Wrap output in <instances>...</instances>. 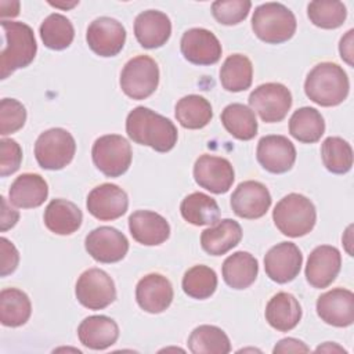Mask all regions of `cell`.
<instances>
[{
    "instance_id": "681fc988",
    "label": "cell",
    "mask_w": 354,
    "mask_h": 354,
    "mask_svg": "<svg viewBox=\"0 0 354 354\" xmlns=\"http://www.w3.org/2000/svg\"><path fill=\"white\" fill-rule=\"evenodd\" d=\"M315 351H343V353H346V350L343 348V347H340V346H337V344H332V343H325L324 346H318L317 348H315Z\"/></svg>"
},
{
    "instance_id": "c3c4849f",
    "label": "cell",
    "mask_w": 354,
    "mask_h": 354,
    "mask_svg": "<svg viewBox=\"0 0 354 354\" xmlns=\"http://www.w3.org/2000/svg\"><path fill=\"white\" fill-rule=\"evenodd\" d=\"M1 17H17L19 14V3L18 1H0Z\"/></svg>"
},
{
    "instance_id": "ffe728a7",
    "label": "cell",
    "mask_w": 354,
    "mask_h": 354,
    "mask_svg": "<svg viewBox=\"0 0 354 354\" xmlns=\"http://www.w3.org/2000/svg\"><path fill=\"white\" fill-rule=\"evenodd\" d=\"M342 266L340 252L330 245L317 246L308 256L306 279L317 289L328 288L337 277Z\"/></svg>"
},
{
    "instance_id": "74e56055",
    "label": "cell",
    "mask_w": 354,
    "mask_h": 354,
    "mask_svg": "<svg viewBox=\"0 0 354 354\" xmlns=\"http://www.w3.org/2000/svg\"><path fill=\"white\" fill-rule=\"evenodd\" d=\"M324 166L333 174H344L353 166L351 145L340 137H328L321 145Z\"/></svg>"
},
{
    "instance_id": "f1b7e54d",
    "label": "cell",
    "mask_w": 354,
    "mask_h": 354,
    "mask_svg": "<svg viewBox=\"0 0 354 354\" xmlns=\"http://www.w3.org/2000/svg\"><path fill=\"white\" fill-rule=\"evenodd\" d=\"M223 279L232 289H246L257 278L259 263L249 252H235L223 263Z\"/></svg>"
},
{
    "instance_id": "8fae6325",
    "label": "cell",
    "mask_w": 354,
    "mask_h": 354,
    "mask_svg": "<svg viewBox=\"0 0 354 354\" xmlns=\"http://www.w3.org/2000/svg\"><path fill=\"white\" fill-rule=\"evenodd\" d=\"M84 246L95 261L111 264L120 261L127 254L129 241L119 230L102 225L88 232Z\"/></svg>"
},
{
    "instance_id": "2e32d148",
    "label": "cell",
    "mask_w": 354,
    "mask_h": 354,
    "mask_svg": "<svg viewBox=\"0 0 354 354\" xmlns=\"http://www.w3.org/2000/svg\"><path fill=\"white\" fill-rule=\"evenodd\" d=\"M271 206V195L267 187L259 181L241 183L231 195V207L241 218L254 220L263 217Z\"/></svg>"
},
{
    "instance_id": "5bb4252c",
    "label": "cell",
    "mask_w": 354,
    "mask_h": 354,
    "mask_svg": "<svg viewBox=\"0 0 354 354\" xmlns=\"http://www.w3.org/2000/svg\"><path fill=\"white\" fill-rule=\"evenodd\" d=\"M301 263L303 254L293 242L277 243L264 256L266 274L277 283L293 281L300 272Z\"/></svg>"
},
{
    "instance_id": "4316f807",
    "label": "cell",
    "mask_w": 354,
    "mask_h": 354,
    "mask_svg": "<svg viewBox=\"0 0 354 354\" xmlns=\"http://www.w3.org/2000/svg\"><path fill=\"white\" fill-rule=\"evenodd\" d=\"M266 319L279 332L292 330L301 319V307L299 300L288 292L274 295L266 306Z\"/></svg>"
},
{
    "instance_id": "603a6c76",
    "label": "cell",
    "mask_w": 354,
    "mask_h": 354,
    "mask_svg": "<svg viewBox=\"0 0 354 354\" xmlns=\"http://www.w3.org/2000/svg\"><path fill=\"white\" fill-rule=\"evenodd\" d=\"M134 35L144 48H158L166 44L171 35L169 17L158 10H147L134 21Z\"/></svg>"
},
{
    "instance_id": "ab89813d",
    "label": "cell",
    "mask_w": 354,
    "mask_h": 354,
    "mask_svg": "<svg viewBox=\"0 0 354 354\" xmlns=\"http://www.w3.org/2000/svg\"><path fill=\"white\" fill-rule=\"evenodd\" d=\"M307 15L318 28L336 29L344 24L347 10L342 1L315 0L307 6Z\"/></svg>"
},
{
    "instance_id": "8d00e7d4",
    "label": "cell",
    "mask_w": 354,
    "mask_h": 354,
    "mask_svg": "<svg viewBox=\"0 0 354 354\" xmlns=\"http://www.w3.org/2000/svg\"><path fill=\"white\" fill-rule=\"evenodd\" d=\"M40 37L51 50L68 48L75 37L72 22L62 14H50L40 25Z\"/></svg>"
},
{
    "instance_id": "f546056e",
    "label": "cell",
    "mask_w": 354,
    "mask_h": 354,
    "mask_svg": "<svg viewBox=\"0 0 354 354\" xmlns=\"http://www.w3.org/2000/svg\"><path fill=\"white\" fill-rule=\"evenodd\" d=\"M181 216L192 225H213L220 220V207L217 202L203 194L192 192L187 195L180 205Z\"/></svg>"
},
{
    "instance_id": "484cf974",
    "label": "cell",
    "mask_w": 354,
    "mask_h": 354,
    "mask_svg": "<svg viewBox=\"0 0 354 354\" xmlns=\"http://www.w3.org/2000/svg\"><path fill=\"white\" fill-rule=\"evenodd\" d=\"M48 195L46 180L36 173H24L18 176L10 187V202L22 209L39 207L44 203Z\"/></svg>"
},
{
    "instance_id": "e575fe53",
    "label": "cell",
    "mask_w": 354,
    "mask_h": 354,
    "mask_svg": "<svg viewBox=\"0 0 354 354\" xmlns=\"http://www.w3.org/2000/svg\"><path fill=\"white\" fill-rule=\"evenodd\" d=\"M188 348L194 354H227L231 351V343L218 326L199 325L188 337Z\"/></svg>"
},
{
    "instance_id": "ac0fdd59",
    "label": "cell",
    "mask_w": 354,
    "mask_h": 354,
    "mask_svg": "<svg viewBox=\"0 0 354 354\" xmlns=\"http://www.w3.org/2000/svg\"><path fill=\"white\" fill-rule=\"evenodd\" d=\"M181 54L195 65H213L221 57V44L218 39L207 29L192 28L184 32L180 41Z\"/></svg>"
},
{
    "instance_id": "60d3db41",
    "label": "cell",
    "mask_w": 354,
    "mask_h": 354,
    "mask_svg": "<svg viewBox=\"0 0 354 354\" xmlns=\"http://www.w3.org/2000/svg\"><path fill=\"white\" fill-rule=\"evenodd\" d=\"M250 7L249 0H217L212 4V14L218 24L236 25L248 17Z\"/></svg>"
},
{
    "instance_id": "7bdbcfd3",
    "label": "cell",
    "mask_w": 354,
    "mask_h": 354,
    "mask_svg": "<svg viewBox=\"0 0 354 354\" xmlns=\"http://www.w3.org/2000/svg\"><path fill=\"white\" fill-rule=\"evenodd\" d=\"M0 176L7 177L15 173L22 162V149L12 138H3L0 141Z\"/></svg>"
},
{
    "instance_id": "4fadbf2b",
    "label": "cell",
    "mask_w": 354,
    "mask_h": 354,
    "mask_svg": "<svg viewBox=\"0 0 354 354\" xmlns=\"http://www.w3.org/2000/svg\"><path fill=\"white\" fill-rule=\"evenodd\" d=\"M86 40L97 55L115 57L124 46L126 29L111 17H100L88 25Z\"/></svg>"
},
{
    "instance_id": "ba28073f",
    "label": "cell",
    "mask_w": 354,
    "mask_h": 354,
    "mask_svg": "<svg viewBox=\"0 0 354 354\" xmlns=\"http://www.w3.org/2000/svg\"><path fill=\"white\" fill-rule=\"evenodd\" d=\"M159 84V68L148 55H137L126 62L120 73V88L133 100H145Z\"/></svg>"
},
{
    "instance_id": "30bf717a",
    "label": "cell",
    "mask_w": 354,
    "mask_h": 354,
    "mask_svg": "<svg viewBox=\"0 0 354 354\" xmlns=\"http://www.w3.org/2000/svg\"><path fill=\"white\" fill-rule=\"evenodd\" d=\"M249 105L263 122L277 123L285 119L292 106V94L281 83H264L249 95Z\"/></svg>"
},
{
    "instance_id": "7dc6e473",
    "label": "cell",
    "mask_w": 354,
    "mask_h": 354,
    "mask_svg": "<svg viewBox=\"0 0 354 354\" xmlns=\"http://www.w3.org/2000/svg\"><path fill=\"white\" fill-rule=\"evenodd\" d=\"M353 35L354 30L350 29L342 39H340V44H339V51H340V57L343 61H346L350 66H353Z\"/></svg>"
},
{
    "instance_id": "1f68e13d",
    "label": "cell",
    "mask_w": 354,
    "mask_h": 354,
    "mask_svg": "<svg viewBox=\"0 0 354 354\" xmlns=\"http://www.w3.org/2000/svg\"><path fill=\"white\" fill-rule=\"evenodd\" d=\"M32 304L28 295L17 288H6L0 292V321L4 326L17 328L29 319Z\"/></svg>"
},
{
    "instance_id": "44dd1931",
    "label": "cell",
    "mask_w": 354,
    "mask_h": 354,
    "mask_svg": "<svg viewBox=\"0 0 354 354\" xmlns=\"http://www.w3.org/2000/svg\"><path fill=\"white\" fill-rule=\"evenodd\" d=\"M136 299L144 311L159 314L171 304L173 286L166 277L156 272L148 274L138 281L136 286Z\"/></svg>"
},
{
    "instance_id": "d590c367",
    "label": "cell",
    "mask_w": 354,
    "mask_h": 354,
    "mask_svg": "<svg viewBox=\"0 0 354 354\" xmlns=\"http://www.w3.org/2000/svg\"><path fill=\"white\" fill-rule=\"evenodd\" d=\"M212 105L202 95L189 94L176 104V119L185 129H202L212 120Z\"/></svg>"
},
{
    "instance_id": "7402d4cb",
    "label": "cell",
    "mask_w": 354,
    "mask_h": 354,
    "mask_svg": "<svg viewBox=\"0 0 354 354\" xmlns=\"http://www.w3.org/2000/svg\"><path fill=\"white\" fill-rule=\"evenodd\" d=\"M129 230L133 239L145 246L160 245L170 235V225L166 218L151 210H136L131 213Z\"/></svg>"
},
{
    "instance_id": "277c9868",
    "label": "cell",
    "mask_w": 354,
    "mask_h": 354,
    "mask_svg": "<svg viewBox=\"0 0 354 354\" xmlns=\"http://www.w3.org/2000/svg\"><path fill=\"white\" fill-rule=\"evenodd\" d=\"M277 228L286 236L299 238L307 235L315 225L317 212L314 203L301 194L283 196L272 210Z\"/></svg>"
},
{
    "instance_id": "836d02e7",
    "label": "cell",
    "mask_w": 354,
    "mask_h": 354,
    "mask_svg": "<svg viewBox=\"0 0 354 354\" xmlns=\"http://www.w3.org/2000/svg\"><path fill=\"white\" fill-rule=\"evenodd\" d=\"M252 79L253 66L250 59L243 54H232L227 57L220 68V82L227 91H245L250 87Z\"/></svg>"
},
{
    "instance_id": "8992f818",
    "label": "cell",
    "mask_w": 354,
    "mask_h": 354,
    "mask_svg": "<svg viewBox=\"0 0 354 354\" xmlns=\"http://www.w3.org/2000/svg\"><path fill=\"white\" fill-rule=\"evenodd\" d=\"M76 152L72 134L61 127L43 131L35 142V158L41 169L61 170L68 166Z\"/></svg>"
},
{
    "instance_id": "bcb514c9",
    "label": "cell",
    "mask_w": 354,
    "mask_h": 354,
    "mask_svg": "<svg viewBox=\"0 0 354 354\" xmlns=\"http://www.w3.org/2000/svg\"><path fill=\"white\" fill-rule=\"evenodd\" d=\"M310 348L301 342V340H297V339H293V337H286V339H282L279 340L272 353H308Z\"/></svg>"
},
{
    "instance_id": "f6af8a7d",
    "label": "cell",
    "mask_w": 354,
    "mask_h": 354,
    "mask_svg": "<svg viewBox=\"0 0 354 354\" xmlns=\"http://www.w3.org/2000/svg\"><path fill=\"white\" fill-rule=\"evenodd\" d=\"M1 199V213H0V230L4 232L8 228L14 227L19 218V213L8 206V202L4 196Z\"/></svg>"
},
{
    "instance_id": "9a60e30c",
    "label": "cell",
    "mask_w": 354,
    "mask_h": 354,
    "mask_svg": "<svg viewBox=\"0 0 354 354\" xmlns=\"http://www.w3.org/2000/svg\"><path fill=\"white\" fill-rule=\"evenodd\" d=\"M256 158L267 171L282 174L292 169L296 160V148L285 136H264L257 144Z\"/></svg>"
},
{
    "instance_id": "cb8c5ba5",
    "label": "cell",
    "mask_w": 354,
    "mask_h": 354,
    "mask_svg": "<svg viewBox=\"0 0 354 354\" xmlns=\"http://www.w3.org/2000/svg\"><path fill=\"white\" fill-rule=\"evenodd\" d=\"M77 337L83 346L91 350H105L116 343L119 326L106 315H91L80 322Z\"/></svg>"
},
{
    "instance_id": "f907efd6",
    "label": "cell",
    "mask_w": 354,
    "mask_h": 354,
    "mask_svg": "<svg viewBox=\"0 0 354 354\" xmlns=\"http://www.w3.org/2000/svg\"><path fill=\"white\" fill-rule=\"evenodd\" d=\"M50 4L54 6V7H61V8H72L73 6L77 4V1H73L72 4H61V3H53V1H50Z\"/></svg>"
},
{
    "instance_id": "d6986e66",
    "label": "cell",
    "mask_w": 354,
    "mask_h": 354,
    "mask_svg": "<svg viewBox=\"0 0 354 354\" xmlns=\"http://www.w3.org/2000/svg\"><path fill=\"white\" fill-rule=\"evenodd\" d=\"M317 314L328 325L350 326L354 322V293L343 288L322 293L317 300Z\"/></svg>"
},
{
    "instance_id": "3957f363",
    "label": "cell",
    "mask_w": 354,
    "mask_h": 354,
    "mask_svg": "<svg viewBox=\"0 0 354 354\" xmlns=\"http://www.w3.org/2000/svg\"><path fill=\"white\" fill-rule=\"evenodd\" d=\"M350 90L347 73L335 62L315 65L306 77L304 93L321 106H336L342 104Z\"/></svg>"
},
{
    "instance_id": "83f0119b",
    "label": "cell",
    "mask_w": 354,
    "mask_h": 354,
    "mask_svg": "<svg viewBox=\"0 0 354 354\" xmlns=\"http://www.w3.org/2000/svg\"><path fill=\"white\" fill-rule=\"evenodd\" d=\"M46 227L57 235H71L76 232L83 221L80 209L71 201L53 199L44 210Z\"/></svg>"
},
{
    "instance_id": "6da1fadb",
    "label": "cell",
    "mask_w": 354,
    "mask_h": 354,
    "mask_svg": "<svg viewBox=\"0 0 354 354\" xmlns=\"http://www.w3.org/2000/svg\"><path fill=\"white\" fill-rule=\"evenodd\" d=\"M126 133L134 142L151 147L156 152H167L177 142L174 123L145 106H137L127 115Z\"/></svg>"
},
{
    "instance_id": "5b68a950",
    "label": "cell",
    "mask_w": 354,
    "mask_h": 354,
    "mask_svg": "<svg viewBox=\"0 0 354 354\" xmlns=\"http://www.w3.org/2000/svg\"><path fill=\"white\" fill-rule=\"evenodd\" d=\"M293 12L281 3H264L259 6L252 17V29L264 43L279 44L293 37L296 32Z\"/></svg>"
},
{
    "instance_id": "52a82bcc",
    "label": "cell",
    "mask_w": 354,
    "mask_h": 354,
    "mask_svg": "<svg viewBox=\"0 0 354 354\" xmlns=\"http://www.w3.org/2000/svg\"><path fill=\"white\" fill-rule=\"evenodd\" d=\"M95 167L106 177H119L124 174L131 165V147L129 141L119 134H105L98 137L91 149Z\"/></svg>"
},
{
    "instance_id": "d6a6232c",
    "label": "cell",
    "mask_w": 354,
    "mask_h": 354,
    "mask_svg": "<svg viewBox=\"0 0 354 354\" xmlns=\"http://www.w3.org/2000/svg\"><path fill=\"white\" fill-rule=\"evenodd\" d=\"M224 129L235 138L249 141L257 134V120L254 112L243 104H230L221 112Z\"/></svg>"
},
{
    "instance_id": "ee69618b",
    "label": "cell",
    "mask_w": 354,
    "mask_h": 354,
    "mask_svg": "<svg viewBox=\"0 0 354 354\" xmlns=\"http://www.w3.org/2000/svg\"><path fill=\"white\" fill-rule=\"evenodd\" d=\"M0 252H1V277H7L8 274L14 272L19 263V254L17 248L12 242H10L7 238H0Z\"/></svg>"
},
{
    "instance_id": "b9f144b4",
    "label": "cell",
    "mask_w": 354,
    "mask_h": 354,
    "mask_svg": "<svg viewBox=\"0 0 354 354\" xmlns=\"http://www.w3.org/2000/svg\"><path fill=\"white\" fill-rule=\"evenodd\" d=\"M26 122L25 106L14 98H3L0 102V134H12L24 127Z\"/></svg>"
},
{
    "instance_id": "d4e9b609",
    "label": "cell",
    "mask_w": 354,
    "mask_h": 354,
    "mask_svg": "<svg viewBox=\"0 0 354 354\" xmlns=\"http://www.w3.org/2000/svg\"><path fill=\"white\" fill-rule=\"evenodd\" d=\"M242 239V228L232 218H223L201 235L202 249L212 256H221L235 248Z\"/></svg>"
},
{
    "instance_id": "4dcf8cb0",
    "label": "cell",
    "mask_w": 354,
    "mask_h": 354,
    "mask_svg": "<svg viewBox=\"0 0 354 354\" xmlns=\"http://www.w3.org/2000/svg\"><path fill=\"white\" fill-rule=\"evenodd\" d=\"M289 133L300 142H317L325 133L324 118L315 108H299L289 119Z\"/></svg>"
},
{
    "instance_id": "7c38bea8",
    "label": "cell",
    "mask_w": 354,
    "mask_h": 354,
    "mask_svg": "<svg viewBox=\"0 0 354 354\" xmlns=\"http://www.w3.org/2000/svg\"><path fill=\"white\" fill-rule=\"evenodd\" d=\"M196 184L213 194H225L235 180L234 167L225 158L201 155L194 165Z\"/></svg>"
},
{
    "instance_id": "7a4b0ae2",
    "label": "cell",
    "mask_w": 354,
    "mask_h": 354,
    "mask_svg": "<svg viewBox=\"0 0 354 354\" xmlns=\"http://www.w3.org/2000/svg\"><path fill=\"white\" fill-rule=\"evenodd\" d=\"M3 47L0 53V79L28 66L36 55L37 44L32 28L24 22L1 21Z\"/></svg>"
},
{
    "instance_id": "9c48e42d",
    "label": "cell",
    "mask_w": 354,
    "mask_h": 354,
    "mask_svg": "<svg viewBox=\"0 0 354 354\" xmlns=\"http://www.w3.org/2000/svg\"><path fill=\"white\" fill-rule=\"evenodd\" d=\"M75 293L77 301L88 310H102L116 299L115 282L101 268H88L82 272Z\"/></svg>"
},
{
    "instance_id": "e0dca14e",
    "label": "cell",
    "mask_w": 354,
    "mask_h": 354,
    "mask_svg": "<svg viewBox=\"0 0 354 354\" xmlns=\"http://www.w3.org/2000/svg\"><path fill=\"white\" fill-rule=\"evenodd\" d=\"M91 216L101 221H111L122 217L129 207L127 194L116 184L105 183L93 188L86 202Z\"/></svg>"
},
{
    "instance_id": "f35d334b",
    "label": "cell",
    "mask_w": 354,
    "mask_h": 354,
    "mask_svg": "<svg viewBox=\"0 0 354 354\" xmlns=\"http://www.w3.org/2000/svg\"><path fill=\"white\" fill-rule=\"evenodd\" d=\"M217 288V275L207 266H194L183 277V290L192 299L210 297Z\"/></svg>"
}]
</instances>
